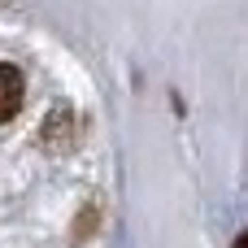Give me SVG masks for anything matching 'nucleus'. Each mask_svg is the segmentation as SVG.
<instances>
[{"label":"nucleus","instance_id":"1","mask_svg":"<svg viewBox=\"0 0 248 248\" xmlns=\"http://www.w3.org/2000/svg\"><path fill=\"white\" fill-rule=\"evenodd\" d=\"M22 96H26V78L17 65H0V122H9L17 109H22Z\"/></svg>","mask_w":248,"mask_h":248},{"label":"nucleus","instance_id":"2","mask_svg":"<svg viewBox=\"0 0 248 248\" xmlns=\"http://www.w3.org/2000/svg\"><path fill=\"white\" fill-rule=\"evenodd\" d=\"M235 248H248V231H244V235H240V240H235Z\"/></svg>","mask_w":248,"mask_h":248}]
</instances>
